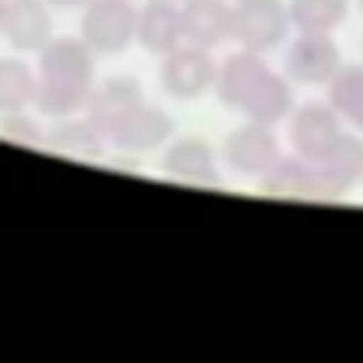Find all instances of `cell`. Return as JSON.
Wrapping results in <instances>:
<instances>
[{
  "label": "cell",
  "mask_w": 363,
  "mask_h": 363,
  "mask_svg": "<svg viewBox=\"0 0 363 363\" xmlns=\"http://www.w3.org/2000/svg\"><path fill=\"white\" fill-rule=\"evenodd\" d=\"M39 94V73L35 65L18 56H0V116H13V111H30Z\"/></svg>",
  "instance_id": "cell-17"
},
{
  "label": "cell",
  "mask_w": 363,
  "mask_h": 363,
  "mask_svg": "<svg viewBox=\"0 0 363 363\" xmlns=\"http://www.w3.org/2000/svg\"><path fill=\"white\" fill-rule=\"evenodd\" d=\"M162 175L179 179L189 189H214L218 184V150L201 137H179L162 154Z\"/></svg>",
  "instance_id": "cell-11"
},
{
  "label": "cell",
  "mask_w": 363,
  "mask_h": 363,
  "mask_svg": "<svg viewBox=\"0 0 363 363\" xmlns=\"http://www.w3.org/2000/svg\"><path fill=\"white\" fill-rule=\"evenodd\" d=\"M278 158H282V145H278L274 124L244 120L240 128H231L223 137V167L235 171V175H244V179H261Z\"/></svg>",
  "instance_id": "cell-7"
},
{
  "label": "cell",
  "mask_w": 363,
  "mask_h": 363,
  "mask_svg": "<svg viewBox=\"0 0 363 363\" xmlns=\"http://www.w3.org/2000/svg\"><path fill=\"white\" fill-rule=\"evenodd\" d=\"M137 43L158 60L184 43V13H179V0H145L141 18H137Z\"/></svg>",
  "instance_id": "cell-12"
},
{
  "label": "cell",
  "mask_w": 363,
  "mask_h": 363,
  "mask_svg": "<svg viewBox=\"0 0 363 363\" xmlns=\"http://www.w3.org/2000/svg\"><path fill=\"white\" fill-rule=\"evenodd\" d=\"M94 48L73 35V39H52L43 52H39V94H35V107L52 120L60 116H73V111H86L90 103V90H94Z\"/></svg>",
  "instance_id": "cell-2"
},
{
  "label": "cell",
  "mask_w": 363,
  "mask_h": 363,
  "mask_svg": "<svg viewBox=\"0 0 363 363\" xmlns=\"http://www.w3.org/2000/svg\"><path fill=\"white\" fill-rule=\"evenodd\" d=\"M99 128L107 133V145L128 150V154H150V150H158V145H167V141H171L175 120H171L162 107H154V103H145V99H141V103H133V107L116 111L111 120H103Z\"/></svg>",
  "instance_id": "cell-4"
},
{
  "label": "cell",
  "mask_w": 363,
  "mask_h": 363,
  "mask_svg": "<svg viewBox=\"0 0 363 363\" xmlns=\"http://www.w3.org/2000/svg\"><path fill=\"white\" fill-rule=\"evenodd\" d=\"M261 189L269 197H286V201H333L337 193L329 189V179L316 171L312 158L295 154V158H278L265 175H261Z\"/></svg>",
  "instance_id": "cell-9"
},
{
  "label": "cell",
  "mask_w": 363,
  "mask_h": 363,
  "mask_svg": "<svg viewBox=\"0 0 363 363\" xmlns=\"http://www.w3.org/2000/svg\"><path fill=\"white\" fill-rule=\"evenodd\" d=\"M48 145L60 150V154H73V158H103L107 133H103L90 116L73 111V116H60V120H56V128L48 133Z\"/></svg>",
  "instance_id": "cell-16"
},
{
  "label": "cell",
  "mask_w": 363,
  "mask_h": 363,
  "mask_svg": "<svg viewBox=\"0 0 363 363\" xmlns=\"http://www.w3.org/2000/svg\"><path fill=\"white\" fill-rule=\"evenodd\" d=\"M5 5H9V0H0V22H5Z\"/></svg>",
  "instance_id": "cell-23"
},
{
  "label": "cell",
  "mask_w": 363,
  "mask_h": 363,
  "mask_svg": "<svg viewBox=\"0 0 363 363\" xmlns=\"http://www.w3.org/2000/svg\"><path fill=\"white\" fill-rule=\"evenodd\" d=\"M342 128H346V120L337 116L333 103H303V107L291 111V145L303 158H312L316 150H325Z\"/></svg>",
  "instance_id": "cell-14"
},
{
  "label": "cell",
  "mask_w": 363,
  "mask_h": 363,
  "mask_svg": "<svg viewBox=\"0 0 363 363\" xmlns=\"http://www.w3.org/2000/svg\"><path fill=\"white\" fill-rule=\"evenodd\" d=\"M179 13H184V43H231V0H179Z\"/></svg>",
  "instance_id": "cell-15"
},
{
  "label": "cell",
  "mask_w": 363,
  "mask_h": 363,
  "mask_svg": "<svg viewBox=\"0 0 363 363\" xmlns=\"http://www.w3.org/2000/svg\"><path fill=\"white\" fill-rule=\"evenodd\" d=\"M291 26L295 30H312V35H333L346 13H350V0H291Z\"/></svg>",
  "instance_id": "cell-20"
},
{
  "label": "cell",
  "mask_w": 363,
  "mask_h": 363,
  "mask_svg": "<svg viewBox=\"0 0 363 363\" xmlns=\"http://www.w3.org/2000/svg\"><path fill=\"white\" fill-rule=\"evenodd\" d=\"M158 82H162V90H167L171 99H184V103H193V99L210 94V90H214V82H218L214 48L179 43L175 52H167V56H162V65H158Z\"/></svg>",
  "instance_id": "cell-6"
},
{
  "label": "cell",
  "mask_w": 363,
  "mask_h": 363,
  "mask_svg": "<svg viewBox=\"0 0 363 363\" xmlns=\"http://www.w3.org/2000/svg\"><path fill=\"white\" fill-rule=\"evenodd\" d=\"M325 90H329V103L337 107V116L363 133V65H342Z\"/></svg>",
  "instance_id": "cell-19"
},
{
  "label": "cell",
  "mask_w": 363,
  "mask_h": 363,
  "mask_svg": "<svg viewBox=\"0 0 363 363\" xmlns=\"http://www.w3.org/2000/svg\"><path fill=\"white\" fill-rule=\"evenodd\" d=\"M0 141L9 145H26V150H43L48 145V133L35 116L26 111H13V116H0Z\"/></svg>",
  "instance_id": "cell-21"
},
{
  "label": "cell",
  "mask_w": 363,
  "mask_h": 363,
  "mask_svg": "<svg viewBox=\"0 0 363 363\" xmlns=\"http://www.w3.org/2000/svg\"><path fill=\"white\" fill-rule=\"evenodd\" d=\"M286 0H231V43L248 52H278L291 35Z\"/></svg>",
  "instance_id": "cell-3"
},
{
  "label": "cell",
  "mask_w": 363,
  "mask_h": 363,
  "mask_svg": "<svg viewBox=\"0 0 363 363\" xmlns=\"http://www.w3.org/2000/svg\"><path fill=\"white\" fill-rule=\"evenodd\" d=\"M214 94H218L223 107H231V111H240L244 120H257V124H282L295 111L291 77L278 73L265 60V52H248V48H235L218 65Z\"/></svg>",
  "instance_id": "cell-1"
},
{
  "label": "cell",
  "mask_w": 363,
  "mask_h": 363,
  "mask_svg": "<svg viewBox=\"0 0 363 363\" xmlns=\"http://www.w3.org/2000/svg\"><path fill=\"white\" fill-rule=\"evenodd\" d=\"M359 9H363V0H359Z\"/></svg>",
  "instance_id": "cell-24"
},
{
  "label": "cell",
  "mask_w": 363,
  "mask_h": 363,
  "mask_svg": "<svg viewBox=\"0 0 363 363\" xmlns=\"http://www.w3.org/2000/svg\"><path fill=\"white\" fill-rule=\"evenodd\" d=\"M337 69H342V48L333 43V35L295 30V39L282 52V73L299 86H329Z\"/></svg>",
  "instance_id": "cell-8"
},
{
  "label": "cell",
  "mask_w": 363,
  "mask_h": 363,
  "mask_svg": "<svg viewBox=\"0 0 363 363\" xmlns=\"http://www.w3.org/2000/svg\"><path fill=\"white\" fill-rule=\"evenodd\" d=\"M145 94H141V82L137 77H103V82H94V90H90V103H86V116L94 120V124H103V120H111L116 111H124V107H133V103H141Z\"/></svg>",
  "instance_id": "cell-18"
},
{
  "label": "cell",
  "mask_w": 363,
  "mask_h": 363,
  "mask_svg": "<svg viewBox=\"0 0 363 363\" xmlns=\"http://www.w3.org/2000/svg\"><path fill=\"white\" fill-rule=\"evenodd\" d=\"M0 35L9 39L13 52L22 56H39L56 35H52V5L48 0H9L5 5V22Z\"/></svg>",
  "instance_id": "cell-10"
},
{
  "label": "cell",
  "mask_w": 363,
  "mask_h": 363,
  "mask_svg": "<svg viewBox=\"0 0 363 363\" xmlns=\"http://www.w3.org/2000/svg\"><path fill=\"white\" fill-rule=\"evenodd\" d=\"M48 5H52V9H86L90 0H48Z\"/></svg>",
  "instance_id": "cell-22"
},
{
  "label": "cell",
  "mask_w": 363,
  "mask_h": 363,
  "mask_svg": "<svg viewBox=\"0 0 363 363\" xmlns=\"http://www.w3.org/2000/svg\"><path fill=\"white\" fill-rule=\"evenodd\" d=\"M312 162H316V171L329 179V189L342 197V193H350L359 179H363V141H359V128L354 133H337L325 150H316L312 154Z\"/></svg>",
  "instance_id": "cell-13"
},
{
  "label": "cell",
  "mask_w": 363,
  "mask_h": 363,
  "mask_svg": "<svg viewBox=\"0 0 363 363\" xmlns=\"http://www.w3.org/2000/svg\"><path fill=\"white\" fill-rule=\"evenodd\" d=\"M137 18H141V5H133V0H90L82 9L77 35L99 56H120L128 43H137Z\"/></svg>",
  "instance_id": "cell-5"
}]
</instances>
